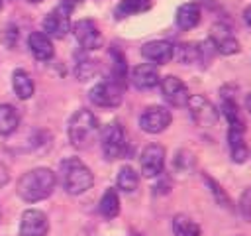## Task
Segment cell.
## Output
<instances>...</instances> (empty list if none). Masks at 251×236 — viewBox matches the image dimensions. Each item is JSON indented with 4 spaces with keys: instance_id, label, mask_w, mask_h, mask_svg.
Returning a JSON list of instances; mask_svg holds the SVG:
<instances>
[{
    "instance_id": "277c9868",
    "label": "cell",
    "mask_w": 251,
    "mask_h": 236,
    "mask_svg": "<svg viewBox=\"0 0 251 236\" xmlns=\"http://www.w3.org/2000/svg\"><path fill=\"white\" fill-rule=\"evenodd\" d=\"M73 8H75V4L71 0H65L55 10H51L43 18V31L51 37L63 39L71 30V12H73Z\"/></svg>"
},
{
    "instance_id": "cb8c5ba5",
    "label": "cell",
    "mask_w": 251,
    "mask_h": 236,
    "mask_svg": "<svg viewBox=\"0 0 251 236\" xmlns=\"http://www.w3.org/2000/svg\"><path fill=\"white\" fill-rule=\"evenodd\" d=\"M116 183H118V189H120V191H124V193H133V191L137 189V185H139V175L135 173L133 167L124 165V167L118 171Z\"/></svg>"
},
{
    "instance_id": "484cf974",
    "label": "cell",
    "mask_w": 251,
    "mask_h": 236,
    "mask_svg": "<svg viewBox=\"0 0 251 236\" xmlns=\"http://www.w3.org/2000/svg\"><path fill=\"white\" fill-rule=\"evenodd\" d=\"M239 212L247 222H251V187H247L239 197Z\"/></svg>"
},
{
    "instance_id": "603a6c76",
    "label": "cell",
    "mask_w": 251,
    "mask_h": 236,
    "mask_svg": "<svg viewBox=\"0 0 251 236\" xmlns=\"http://www.w3.org/2000/svg\"><path fill=\"white\" fill-rule=\"evenodd\" d=\"M151 8V0H120V4L116 6V18H127V16H135L141 12H147Z\"/></svg>"
},
{
    "instance_id": "ba28073f",
    "label": "cell",
    "mask_w": 251,
    "mask_h": 236,
    "mask_svg": "<svg viewBox=\"0 0 251 236\" xmlns=\"http://www.w3.org/2000/svg\"><path fill=\"white\" fill-rule=\"evenodd\" d=\"M171 124V112L165 106H147L139 116V126L147 134H161Z\"/></svg>"
},
{
    "instance_id": "52a82bcc",
    "label": "cell",
    "mask_w": 251,
    "mask_h": 236,
    "mask_svg": "<svg viewBox=\"0 0 251 236\" xmlns=\"http://www.w3.org/2000/svg\"><path fill=\"white\" fill-rule=\"evenodd\" d=\"M73 33H75V39L78 41V45L84 51H94V49L102 47V33H100L98 26L92 20H86V18L78 20L73 26Z\"/></svg>"
},
{
    "instance_id": "7402d4cb",
    "label": "cell",
    "mask_w": 251,
    "mask_h": 236,
    "mask_svg": "<svg viewBox=\"0 0 251 236\" xmlns=\"http://www.w3.org/2000/svg\"><path fill=\"white\" fill-rule=\"evenodd\" d=\"M20 124V114L12 104H0V136L12 134Z\"/></svg>"
},
{
    "instance_id": "f546056e",
    "label": "cell",
    "mask_w": 251,
    "mask_h": 236,
    "mask_svg": "<svg viewBox=\"0 0 251 236\" xmlns=\"http://www.w3.org/2000/svg\"><path fill=\"white\" fill-rule=\"evenodd\" d=\"M245 106H247V110L251 112V92L247 94V98H245Z\"/></svg>"
},
{
    "instance_id": "4fadbf2b",
    "label": "cell",
    "mask_w": 251,
    "mask_h": 236,
    "mask_svg": "<svg viewBox=\"0 0 251 236\" xmlns=\"http://www.w3.org/2000/svg\"><path fill=\"white\" fill-rule=\"evenodd\" d=\"M159 85H161V92H163V96H165V100L169 104H173V106H186V102L190 98V92H188L186 85L178 77H173V75L163 77Z\"/></svg>"
},
{
    "instance_id": "e0dca14e",
    "label": "cell",
    "mask_w": 251,
    "mask_h": 236,
    "mask_svg": "<svg viewBox=\"0 0 251 236\" xmlns=\"http://www.w3.org/2000/svg\"><path fill=\"white\" fill-rule=\"evenodd\" d=\"M27 45H29L31 55H33L35 59H39V61H49V59H53V55H55L51 37H49L45 31H33V33H29Z\"/></svg>"
},
{
    "instance_id": "83f0119b",
    "label": "cell",
    "mask_w": 251,
    "mask_h": 236,
    "mask_svg": "<svg viewBox=\"0 0 251 236\" xmlns=\"http://www.w3.org/2000/svg\"><path fill=\"white\" fill-rule=\"evenodd\" d=\"M2 39H4V43H6L8 47H14V45H16V39H18V28H16L14 24H10V26L6 28Z\"/></svg>"
},
{
    "instance_id": "4316f807",
    "label": "cell",
    "mask_w": 251,
    "mask_h": 236,
    "mask_svg": "<svg viewBox=\"0 0 251 236\" xmlns=\"http://www.w3.org/2000/svg\"><path fill=\"white\" fill-rule=\"evenodd\" d=\"M204 179H206V183H208V187H210V191L214 193V197H216V201L220 203V205H224V206H227L229 205V199H227V195L224 193V189L212 179V177H208V175H204Z\"/></svg>"
},
{
    "instance_id": "3957f363",
    "label": "cell",
    "mask_w": 251,
    "mask_h": 236,
    "mask_svg": "<svg viewBox=\"0 0 251 236\" xmlns=\"http://www.w3.org/2000/svg\"><path fill=\"white\" fill-rule=\"evenodd\" d=\"M61 183L63 189L69 195H82L86 193L92 183H94V175L88 169L86 163H82L78 157H67L61 161Z\"/></svg>"
},
{
    "instance_id": "d6a6232c",
    "label": "cell",
    "mask_w": 251,
    "mask_h": 236,
    "mask_svg": "<svg viewBox=\"0 0 251 236\" xmlns=\"http://www.w3.org/2000/svg\"><path fill=\"white\" fill-rule=\"evenodd\" d=\"M133 236H139V234H133Z\"/></svg>"
},
{
    "instance_id": "7a4b0ae2",
    "label": "cell",
    "mask_w": 251,
    "mask_h": 236,
    "mask_svg": "<svg viewBox=\"0 0 251 236\" xmlns=\"http://www.w3.org/2000/svg\"><path fill=\"white\" fill-rule=\"evenodd\" d=\"M67 134H69V142L76 148V149H86L92 146V142L98 136V120L96 116L86 110L80 108L76 110L67 124Z\"/></svg>"
},
{
    "instance_id": "9c48e42d",
    "label": "cell",
    "mask_w": 251,
    "mask_h": 236,
    "mask_svg": "<svg viewBox=\"0 0 251 236\" xmlns=\"http://www.w3.org/2000/svg\"><path fill=\"white\" fill-rule=\"evenodd\" d=\"M139 167L145 177H157L165 167V148L159 144H149L139 155Z\"/></svg>"
},
{
    "instance_id": "9a60e30c",
    "label": "cell",
    "mask_w": 251,
    "mask_h": 236,
    "mask_svg": "<svg viewBox=\"0 0 251 236\" xmlns=\"http://www.w3.org/2000/svg\"><path fill=\"white\" fill-rule=\"evenodd\" d=\"M131 83L139 90H147V88L157 87L161 83L157 65H153V63H141V65H137L131 71Z\"/></svg>"
},
{
    "instance_id": "d4e9b609",
    "label": "cell",
    "mask_w": 251,
    "mask_h": 236,
    "mask_svg": "<svg viewBox=\"0 0 251 236\" xmlns=\"http://www.w3.org/2000/svg\"><path fill=\"white\" fill-rule=\"evenodd\" d=\"M96 73H98V65H96V61H92V59H88V57L78 59L76 65H75V75H76L78 81H88V79H92Z\"/></svg>"
},
{
    "instance_id": "30bf717a",
    "label": "cell",
    "mask_w": 251,
    "mask_h": 236,
    "mask_svg": "<svg viewBox=\"0 0 251 236\" xmlns=\"http://www.w3.org/2000/svg\"><path fill=\"white\" fill-rule=\"evenodd\" d=\"M49 220L43 210L27 208L20 218V236H47Z\"/></svg>"
},
{
    "instance_id": "5b68a950",
    "label": "cell",
    "mask_w": 251,
    "mask_h": 236,
    "mask_svg": "<svg viewBox=\"0 0 251 236\" xmlns=\"http://www.w3.org/2000/svg\"><path fill=\"white\" fill-rule=\"evenodd\" d=\"M100 146H102V153L108 161H114V159H120L124 153H126V132L122 128L120 122H110L104 130H102V136H100Z\"/></svg>"
},
{
    "instance_id": "f1b7e54d",
    "label": "cell",
    "mask_w": 251,
    "mask_h": 236,
    "mask_svg": "<svg viewBox=\"0 0 251 236\" xmlns=\"http://www.w3.org/2000/svg\"><path fill=\"white\" fill-rule=\"evenodd\" d=\"M243 20H245L247 26H251V6L245 8V12H243Z\"/></svg>"
},
{
    "instance_id": "8992f818",
    "label": "cell",
    "mask_w": 251,
    "mask_h": 236,
    "mask_svg": "<svg viewBox=\"0 0 251 236\" xmlns=\"http://www.w3.org/2000/svg\"><path fill=\"white\" fill-rule=\"evenodd\" d=\"M122 98H124V87L114 79L100 81L90 88V100L102 108H116L122 104Z\"/></svg>"
},
{
    "instance_id": "4dcf8cb0",
    "label": "cell",
    "mask_w": 251,
    "mask_h": 236,
    "mask_svg": "<svg viewBox=\"0 0 251 236\" xmlns=\"http://www.w3.org/2000/svg\"><path fill=\"white\" fill-rule=\"evenodd\" d=\"M31 4H39V2H43V0H29Z\"/></svg>"
},
{
    "instance_id": "8fae6325",
    "label": "cell",
    "mask_w": 251,
    "mask_h": 236,
    "mask_svg": "<svg viewBox=\"0 0 251 236\" xmlns=\"http://www.w3.org/2000/svg\"><path fill=\"white\" fill-rule=\"evenodd\" d=\"M186 106H188L190 116L196 124H200V126H214L216 124L218 112H216L214 104L208 98H204L202 94H190Z\"/></svg>"
},
{
    "instance_id": "44dd1931",
    "label": "cell",
    "mask_w": 251,
    "mask_h": 236,
    "mask_svg": "<svg viewBox=\"0 0 251 236\" xmlns=\"http://www.w3.org/2000/svg\"><path fill=\"white\" fill-rule=\"evenodd\" d=\"M173 234L175 236H200V226L196 220H192L186 214L173 216Z\"/></svg>"
},
{
    "instance_id": "5bb4252c",
    "label": "cell",
    "mask_w": 251,
    "mask_h": 236,
    "mask_svg": "<svg viewBox=\"0 0 251 236\" xmlns=\"http://www.w3.org/2000/svg\"><path fill=\"white\" fill-rule=\"evenodd\" d=\"M141 55L147 61H151L153 65H167L175 57V45L171 41H165V39L147 41L141 47Z\"/></svg>"
},
{
    "instance_id": "d6986e66",
    "label": "cell",
    "mask_w": 251,
    "mask_h": 236,
    "mask_svg": "<svg viewBox=\"0 0 251 236\" xmlns=\"http://www.w3.org/2000/svg\"><path fill=\"white\" fill-rule=\"evenodd\" d=\"M12 88H14V92H16L18 98L27 100V98L33 94L35 85H33V81H31V77H29L27 71L16 69V71L12 73Z\"/></svg>"
},
{
    "instance_id": "ac0fdd59",
    "label": "cell",
    "mask_w": 251,
    "mask_h": 236,
    "mask_svg": "<svg viewBox=\"0 0 251 236\" xmlns=\"http://www.w3.org/2000/svg\"><path fill=\"white\" fill-rule=\"evenodd\" d=\"M200 16H202L200 6H198L196 2H186V4L178 6L176 16H175V22H176V26H178L180 30L186 31V30H192V28L198 26Z\"/></svg>"
},
{
    "instance_id": "7c38bea8",
    "label": "cell",
    "mask_w": 251,
    "mask_h": 236,
    "mask_svg": "<svg viewBox=\"0 0 251 236\" xmlns=\"http://www.w3.org/2000/svg\"><path fill=\"white\" fill-rule=\"evenodd\" d=\"M210 43L222 55H233L239 51V41L226 24H214L210 30Z\"/></svg>"
},
{
    "instance_id": "2e32d148",
    "label": "cell",
    "mask_w": 251,
    "mask_h": 236,
    "mask_svg": "<svg viewBox=\"0 0 251 236\" xmlns=\"http://www.w3.org/2000/svg\"><path fill=\"white\" fill-rule=\"evenodd\" d=\"M227 142H229L231 159L235 163H243L249 155V149H247V144H245V126H229Z\"/></svg>"
},
{
    "instance_id": "1f68e13d",
    "label": "cell",
    "mask_w": 251,
    "mask_h": 236,
    "mask_svg": "<svg viewBox=\"0 0 251 236\" xmlns=\"http://www.w3.org/2000/svg\"><path fill=\"white\" fill-rule=\"evenodd\" d=\"M0 8H2V0H0Z\"/></svg>"
},
{
    "instance_id": "ffe728a7",
    "label": "cell",
    "mask_w": 251,
    "mask_h": 236,
    "mask_svg": "<svg viewBox=\"0 0 251 236\" xmlns=\"http://www.w3.org/2000/svg\"><path fill=\"white\" fill-rule=\"evenodd\" d=\"M98 210L104 218H114L120 214V197L116 189H106L100 203H98Z\"/></svg>"
},
{
    "instance_id": "6da1fadb",
    "label": "cell",
    "mask_w": 251,
    "mask_h": 236,
    "mask_svg": "<svg viewBox=\"0 0 251 236\" xmlns=\"http://www.w3.org/2000/svg\"><path fill=\"white\" fill-rule=\"evenodd\" d=\"M57 185V177L47 167H35L24 173L18 181V195L25 203H37L47 197H51L53 189Z\"/></svg>"
},
{
    "instance_id": "836d02e7",
    "label": "cell",
    "mask_w": 251,
    "mask_h": 236,
    "mask_svg": "<svg viewBox=\"0 0 251 236\" xmlns=\"http://www.w3.org/2000/svg\"><path fill=\"white\" fill-rule=\"evenodd\" d=\"M0 216H2V212H0Z\"/></svg>"
}]
</instances>
